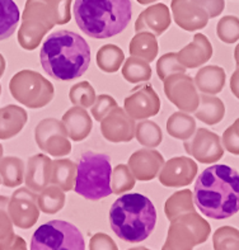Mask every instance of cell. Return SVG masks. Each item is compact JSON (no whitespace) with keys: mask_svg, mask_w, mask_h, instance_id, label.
Listing matches in <instances>:
<instances>
[{"mask_svg":"<svg viewBox=\"0 0 239 250\" xmlns=\"http://www.w3.org/2000/svg\"><path fill=\"white\" fill-rule=\"evenodd\" d=\"M198 167L194 159L177 156L164 162L159 170V182L164 187L182 188L187 187L195 181Z\"/></svg>","mask_w":239,"mask_h":250,"instance_id":"5bb4252c","label":"cell"},{"mask_svg":"<svg viewBox=\"0 0 239 250\" xmlns=\"http://www.w3.org/2000/svg\"><path fill=\"white\" fill-rule=\"evenodd\" d=\"M195 3L207 13L209 18H215L224 9V0H195Z\"/></svg>","mask_w":239,"mask_h":250,"instance_id":"f6af8a7d","label":"cell"},{"mask_svg":"<svg viewBox=\"0 0 239 250\" xmlns=\"http://www.w3.org/2000/svg\"><path fill=\"white\" fill-rule=\"evenodd\" d=\"M124 61V51L117 44H105L97 52V66L103 73H116L122 66Z\"/></svg>","mask_w":239,"mask_h":250,"instance_id":"1f68e13d","label":"cell"},{"mask_svg":"<svg viewBox=\"0 0 239 250\" xmlns=\"http://www.w3.org/2000/svg\"><path fill=\"white\" fill-rule=\"evenodd\" d=\"M52 160L47 155L36 154L31 156L27 162V168L24 171V183L28 189L40 193L50 184L51 178Z\"/></svg>","mask_w":239,"mask_h":250,"instance_id":"d6986e66","label":"cell"},{"mask_svg":"<svg viewBox=\"0 0 239 250\" xmlns=\"http://www.w3.org/2000/svg\"><path fill=\"white\" fill-rule=\"evenodd\" d=\"M130 55L143 59L147 62H153L159 52V44L155 35L150 32H139L130 42L129 46Z\"/></svg>","mask_w":239,"mask_h":250,"instance_id":"4316f807","label":"cell"},{"mask_svg":"<svg viewBox=\"0 0 239 250\" xmlns=\"http://www.w3.org/2000/svg\"><path fill=\"white\" fill-rule=\"evenodd\" d=\"M186 152L202 164H213L223 158L221 139L207 128H197L196 132L183 143Z\"/></svg>","mask_w":239,"mask_h":250,"instance_id":"8fae6325","label":"cell"},{"mask_svg":"<svg viewBox=\"0 0 239 250\" xmlns=\"http://www.w3.org/2000/svg\"><path fill=\"white\" fill-rule=\"evenodd\" d=\"M0 94H1V85H0Z\"/></svg>","mask_w":239,"mask_h":250,"instance_id":"f5cc1de1","label":"cell"},{"mask_svg":"<svg viewBox=\"0 0 239 250\" xmlns=\"http://www.w3.org/2000/svg\"><path fill=\"white\" fill-rule=\"evenodd\" d=\"M111 159L106 154L87 151L77 164L74 190L86 200L99 201L112 194Z\"/></svg>","mask_w":239,"mask_h":250,"instance_id":"5b68a950","label":"cell"},{"mask_svg":"<svg viewBox=\"0 0 239 250\" xmlns=\"http://www.w3.org/2000/svg\"><path fill=\"white\" fill-rule=\"evenodd\" d=\"M217 37L225 43H236L239 40V19L234 16H226L220 19L217 27Z\"/></svg>","mask_w":239,"mask_h":250,"instance_id":"ab89813d","label":"cell"},{"mask_svg":"<svg viewBox=\"0 0 239 250\" xmlns=\"http://www.w3.org/2000/svg\"><path fill=\"white\" fill-rule=\"evenodd\" d=\"M230 89L237 99H239V67L232 74L230 78Z\"/></svg>","mask_w":239,"mask_h":250,"instance_id":"bcb514c9","label":"cell"},{"mask_svg":"<svg viewBox=\"0 0 239 250\" xmlns=\"http://www.w3.org/2000/svg\"><path fill=\"white\" fill-rule=\"evenodd\" d=\"M194 203L209 219H229L239 211V173L228 165L205 169L194 188Z\"/></svg>","mask_w":239,"mask_h":250,"instance_id":"6da1fadb","label":"cell"},{"mask_svg":"<svg viewBox=\"0 0 239 250\" xmlns=\"http://www.w3.org/2000/svg\"><path fill=\"white\" fill-rule=\"evenodd\" d=\"M234 60H236L237 67H239V43L237 44L236 50H234Z\"/></svg>","mask_w":239,"mask_h":250,"instance_id":"681fc988","label":"cell"},{"mask_svg":"<svg viewBox=\"0 0 239 250\" xmlns=\"http://www.w3.org/2000/svg\"><path fill=\"white\" fill-rule=\"evenodd\" d=\"M9 92L17 102L27 108L39 109L54 99L52 83L33 70L18 71L9 82Z\"/></svg>","mask_w":239,"mask_h":250,"instance_id":"52a82bcc","label":"cell"},{"mask_svg":"<svg viewBox=\"0 0 239 250\" xmlns=\"http://www.w3.org/2000/svg\"><path fill=\"white\" fill-rule=\"evenodd\" d=\"M109 219L117 238L128 243H141L149 238L155 228L156 209L148 197L129 193L113 202Z\"/></svg>","mask_w":239,"mask_h":250,"instance_id":"277c9868","label":"cell"},{"mask_svg":"<svg viewBox=\"0 0 239 250\" xmlns=\"http://www.w3.org/2000/svg\"><path fill=\"white\" fill-rule=\"evenodd\" d=\"M96 90L89 82H80L74 84L69 92V99L73 105L82 108H90L96 102Z\"/></svg>","mask_w":239,"mask_h":250,"instance_id":"74e56055","label":"cell"},{"mask_svg":"<svg viewBox=\"0 0 239 250\" xmlns=\"http://www.w3.org/2000/svg\"><path fill=\"white\" fill-rule=\"evenodd\" d=\"M167 132L178 140H188L196 132V120L186 112H174L167 121Z\"/></svg>","mask_w":239,"mask_h":250,"instance_id":"4dcf8cb0","label":"cell"},{"mask_svg":"<svg viewBox=\"0 0 239 250\" xmlns=\"http://www.w3.org/2000/svg\"><path fill=\"white\" fill-rule=\"evenodd\" d=\"M213 56V46L209 38L202 33H196L192 42L177 52L178 61L186 69L200 67L210 60Z\"/></svg>","mask_w":239,"mask_h":250,"instance_id":"ac0fdd59","label":"cell"},{"mask_svg":"<svg viewBox=\"0 0 239 250\" xmlns=\"http://www.w3.org/2000/svg\"><path fill=\"white\" fill-rule=\"evenodd\" d=\"M89 249L90 250H118L117 245L111 236L103 232H98L94 236L90 238L89 243Z\"/></svg>","mask_w":239,"mask_h":250,"instance_id":"ee69618b","label":"cell"},{"mask_svg":"<svg viewBox=\"0 0 239 250\" xmlns=\"http://www.w3.org/2000/svg\"><path fill=\"white\" fill-rule=\"evenodd\" d=\"M8 213L17 228L23 230L32 228L40 217L36 192L27 187L17 189L8 202Z\"/></svg>","mask_w":239,"mask_h":250,"instance_id":"7c38bea8","label":"cell"},{"mask_svg":"<svg viewBox=\"0 0 239 250\" xmlns=\"http://www.w3.org/2000/svg\"><path fill=\"white\" fill-rule=\"evenodd\" d=\"M50 31L47 25L35 18H23L22 27L18 31V42L21 47L27 51L37 48L43 36Z\"/></svg>","mask_w":239,"mask_h":250,"instance_id":"d4e9b609","label":"cell"},{"mask_svg":"<svg viewBox=\"0 0 239 250\" xmlns=\"http://www.w3.org/2000/svg\"><path fill=\"white\" fill-rule=\"evenodd\" d=\"M163 83L166 97L175 107L186 113H192L197 109L200 95L191 76L185 73L173 74Z\"/></svg>","mask_w":239,"mask_h":250,"instance_id":"30bf717a","label":"cell"},{"mask_svg":"<svg viewBox=\"0 0 239 250\" xmlns=\"http://www.w3.org/2000/svg\"><path fill=\"white\" fill-rule=\"evenodd\" d=\"M194 192H191L190 189H182L175 192L169 197L164 205V212L169 221H172L178 216L194 212Z\"/></svg>","mask_w":239,"mask_h":250,"instance_id":"f1b7e54d","label":"cell"},{"mask_svg":"<svg viewBox=\"0 0 239 250\" xmlns=\"http://www.w3.org/2000/svg\"><path fill=\"white\" fill-rule=\"evenodd\" d=\"M210 224L196 211L181 215L171 221L166 244L162 250H192L209 239Z\"/></svg>","mask_w":239,"mask_h":250,"instance_id":"ba28073f","label":"cell"},{"mask_svg":"<svg viewBox=\"0 0 239 250\" xmlns=\"http://www.w3.org/2000/svg\"><path fill=\"white\" fill-rule=\"evenodd\" d=\"M77 178V164L70 159H56L51 164V178L50 184H55L59 188L69 192L74 189Z\"/></svg>","mask_w":239,"mask_h":250,"instance_id":"484cf974","label":"cell"},{"mask_svg":"<svg viewBox=\"0 0 239 250\" xmlns=\"http://www.w3.org/2000/svg\"><path fill=\"white\" fill-rule=\"evenodd\" d=\"M117 105V102L115 101V98H112L111 95L101 94L97 97L94 104L90 107V113L94 117V120L101 122Z\"/></svg>","mask_w":239,"mask_h":250,"instance_id":"b9f144b4","label":"cell"},{"mask_svg":"<svg viewBox=\"0 0 239 250\" xmlns=\"http://www.w3.org/2000/svg\"><path fill=\"white\" fill-rule=\"evenodd\" d=\"M74 19L88 37L105 40L120 35L132 16L131 0H75Z\"/></svg>","mask_w":239,"mask_h":250,"instance_id":"3957f363","label":"cell"},{"mask_svg":"<svg viewBox=\"0 0 239 250\" xmlns=\"http://www.w3.org/2000/svg\"><path fill=\"white\" fill-rule=\"evenodd\" d=\"M172 8L175 23L182 29L194 32L206 27L209 22L207 13L192 0H173Z\"/></svg>","mask_w":239,"mask_h":250,"instance_id":"e0dca14e","label":"cell"},{"mask_svg":"<svg viewBox=\"0 0 239 250\" xmlns=\"http://www.w3.org/2000/svg\"><path fill=\"white\" fill-rule=\"evenodd\" d=\"M35 140L42 151L55 158H63L71 152V144L64 124L56 118L40 121L35 128Z\"/></svg>","mask_w":239,"mask_h":250,"instance_id":"9c48e42d","label":"cell"},{"mask_svg":"<svg viewBox=\"0 0 239 250\" xmlns=\"http://www.w3.org/2000/svg\"><path fill=\"white\" fill-rule=\"evenodd\" d=\"M28 121V113L20 105L8 104L0 108V140L17 136Z\"/></svg>","mask_w":239,"mask_h":250,"instance_id":"44dd1931","label":"cell"},{"mask_svg":"<svg viewBox=\"0 0 239 250\" xmlns=\"http://www.w3.org/2000/svg\"><path fill=\"white\" fill-rule=\"evenodd\" d=\"M3 154H4V149H3V146H1V144H0V160L3 159Z\"/></svg>","mask_w":239,"mask_h":250,"instance_id":"f907efd6","label":"cell"},{"mask_svg":"<svg viewBox=\"0 0 239 250\" xmlns=\"http://www.w3.org/2000/svg\"><path fill=\"white\" fill-rule=\"evenodd\" d=\"M169 24H171V18H169L168 8L159 4V5L150 6L149 9L141 13L135 24V31L137 33L152 31L153 35L159 36L168 29Z\"/></svg>","mask_w":239,"mask_h":250,"instance_id":"7402d4cb","label":"cell"},{"mask_svg":"<svg viewBox=\"0 0 239 250\" xmlns=\"http://www.w3.org/2000/svg\"><path fill=\"white\" fill-rule=\"evenodd\" d=\"M5 66H7V62H5V59L1 54H0V78L3 76L4 71H5Z\"/></svg>","mask_w":239,"mask_h":250,"instance_id":"c3c4849f","label":"cell"},{"mask_svg":"<svg viewBox=\"0 0 239 250\" xmlns=\"http://www.w3.org/2000/svg\"><path fill=\"white\" fill-rule=\"evenodd\" d=\"M61 122L64 124L67 137L73 140L74 143H80L86 140L89 136L93 127V121L86 108L77 105L65 112Z\"/></svg>","mask_w":239,"mask_h":250,"instance_id":"ffe728a7","label":"cell"},{"mask_svg":"<svg viewBox=\"0 0 239 250\" xmlns=\"http://www.w3.org/2000/svg\"><path fill=\"white\" fill-rule=\"evenodd\" d=\"M125 112L132 120H147L160 111L159 95L149 84L135 86L124 102Z\"/></svg>","mask_w":239,"mask_h":250,"instance_id":"4fadbf2b","label":"cell"},{"mask_svg":"<svg viewBox=\"0 0 239 250\" xmlns=\"http://www.w3.org/2000/svg\"><path fill=\"white\" fill-rule=\"evenodd\" d=\"M31 250H86V241L75 225L63 220H52L33 232Z\"/></svg>","mask_w":239,"mask_h":250,"instance_id":"8992f818","label":"cell"},{"mask_svg":"<svg viewBox=\"0 0 239 250\" xmlns=\"http://www.w3.org/2000/svg\"><path fill=\"white\" fill-rule=\"evenodd\" d=\"M20 19V8L14 0H0V41L13 36Z\"/></svg>","mask_w":239,"mask_h":250,"instance_id":"f546056e","label":"cell"},{"mask_svg":"<svg viewBox=\"0 0 239 250\" xmlns=\"http://www.w3.org/2000/svg\"><path fill=\"white\" fill-rule=\"evenodd\" d=\"M135 137L137 143L143 145L147 149H155L160 145L163 139V132L159 125L153 121L145 120L136 125L135 128Z\"/></svg>","mask_w":239,"mask_h":250,"instance_id":"e575fe53","label":"cell"},{"mask_svg":"<svg viewBox=\"0 0 239 250\" xmlns=\"http://www.w3.org/2000/svg\"><path fill=\"white\" fill-rule=\"evenodd\" d=\"M8 202L9 197L0 196V250H7L16 238L13 222L8 213Z\"/></svg>","mask_w":239,"mask_h":250,"instance_id":"d590c367","label":"cell"},{"mask_svg":"<svg viewBox=\"0 0 239 250\" xmlns=\"http://www.w3.org/2000/svg\"><path fill=\"white\" fill-rule=\"evenodd\" d=\"M214 250H239V230L221 226L213 235Z\"/></svg>","mask_w":239,"mask_h":250,"instance_id":"f35d334b","label":"cell"},{"mask_svg":"<svg viewBox=\"0 0 239 250\" xmlns=\"http://www.w3.org/2000/svg\"><path fill=\"white\" fill-rule=\"evenodd\" d=\"M135 120L117 105L101 121V133L109 143H130L135 137Z\"/></svg>","mask_w":239,"mask_h":250,"instance_id":"9a60e30c","label":"cell"},{"mask_svg":"<svg viewBox=\"0 0 239 250\" xmlns=\"http://www.w3.org/2000/svg\"><path fill=\"white\" fill-rule=\"evenodd\" d=\"M129 250H150V249H147V248H143V247H139V248H132V249H129Z\"/></svg>","mask_w":239,"mask_h":250,"instance_id":"816d5d0a","label":"cell"},{"mask_svg":"<svg viewBox=\"0 0 239 250\" xmlns=\"http://www.w3.org/2000/svg\"><path fill=\"white\" fill-rule=\"evenodd\" d=\"M26 167L22 159L5 156L0 160V181L8 188L20 187L24 181Z\"/></svg>","mask_w":239,"mask_h":250,"instance_id":"83f0119b","label":"cell"},{"mask_svg":"<svg viewBox=\"0 0 239 250\" xmlns=\"http://www.w3.org/2000/svg\"><path fill=\"white\" fill-rule=\"evenodd\" d=\"M221 145L233 155H239V118H237L234 124L224 131Z\"/></svg>","mask_w":239,"mask_h":250,"instance_id":"7bdbcfd3","label":"cell"},{"mask_svg":"<svg viewBox=\"0 0 239 250\" xmlns=\"http://www.w3.org/2000/svg\"><path fill=\"white\" fill-rule=\"evenodd\" d=\"M40 62L48 76L70 82L84 75L89 67L90 47L75 32L56 31L42 43Z\"/></svg>","mask_w":239,"mask_h":250,"instance_id":"7a4b0ae2","label":"cell"},{"mask_svg":"<svg viewBox=\"0 0 239 250\" xmlns=\"http://www.w3.org/2000/svg\"><path fill=\"white\" fill-rule=\"evenodd\" d=\"M121 69L125 80L131 84L148 82L152 78V67H150L149 62L143 59H139V57L131 56L126 59Z\"/></svg>","mask_w":239,"mask_h":250,"instance_id":"836d02e7","label":"cell"},{"mask_svg":"<svg viewBox=\"0 0 239 250\" xmlns=\"http://www.w3.org/2000/svg\"><path fill=\"white\" fill-rule=\"evenodd\" d=\"M65 192L55 184H48L37 196L39 208L47 215L58 213L65 206Z\"/></svg>","mask_w":239,"mask_h":250,"instance_id":"d6a6232c","label":"cell"},{"mask_svg":"<svg viewBox=\"0 0 239 250\" xmlns=\"http://www.w3.org/2000/svg\"><path fill=\"white\" fill-rule=\"evenodd\" d=\"M163 164L164 159L159 151L155 149H141L130 156L128 167L135 179L149 182L158 175Z\"/></svg>","mask_w":239,"mask_h":250,"instance_id":"2e32d148","label":"cell"},{"mask_svg":"<svg viewBox=\"0 0 239 250\" xmlns=\"http://www.w3.org/2000/svg\"><path fill=\"white\" fill-rule=\"evenodd\" d=\"M135 177L132 175L128 165L118 164L112 169L111 174V189L112 193L122 194L128 190L132 189L135 187Z\"/></svg>","mask_w":239,"mask_h":250,"instance_id":"8d00e7d4","label":"cell"},{"mask_svg":"<svg viewBox=\"0 0 239 250\" xmlns=\"http://www.w3.org/2000/svg\"><path fill=\"white\" fill-rule=\"evenodd\" d=\"M0 184H1V181H0Z\"/></svg>","mask_w":239,"mask_h":250,"instance_id":"db71d44e","label":"cell"},{"mask_svg":"<svg viewBox=\"0 0 239 250\" xmlns=\"http://www.w3.org/2000/svg\"><path fill=\"white\" fill-rule=\"evenodd\" d=\"M7 250H27V244L26 241L23 240L21 236H16L13 240V243L10 244V247Z\"/></svg>","mask_w":239,"mask_h":250,"instance_id":"7dc6e473","label":"cell"},{"mask_svg":"<svg viewBox=\"0 0 239 250\" xmlns=\"http://www.w3.org/2000/svg\"><path fill=\"white\" fill-rule=\"evenodd\" d=\"M194 82L202 94L215 95L225 85V71L217 65H206L198 70Z\"/></svg>","mask_w":239,"mask_h":250,"instance_id":"603a6c76","label":"cell"},{"mask_svg":"<svg viewBox=\"0 0 239 250\" xmlns=\"http://www.w3.org/2000/svg\"><path fill=\"white\" fill-rule=\"evenodd\" d=\"M224 116H225V105L221 99L209 94L200 95L198 107L195 111V117L198 121L209 126H214L220 124Z\"/></svg>","mask_w":239,"mask_h":250,"instance_id":"cb8c5ba5","label":"cell"},{"mask_svg":"<svg viewBox=\"0 0 239 250\" xmlns=\"http://www.w3.org/2000/svg\"><path fill=\"white\" fill-rule=\"evenodd\" d=\"M186 67L178 61V57L175 52L164 54L159 60L156 61V74L160 80H164L169 75L173 74L185 73Z\"/></svg>","mask_w":239,"mask_h":250,"instance_id":"60d3db41","label":"cell"}]
</instances>
